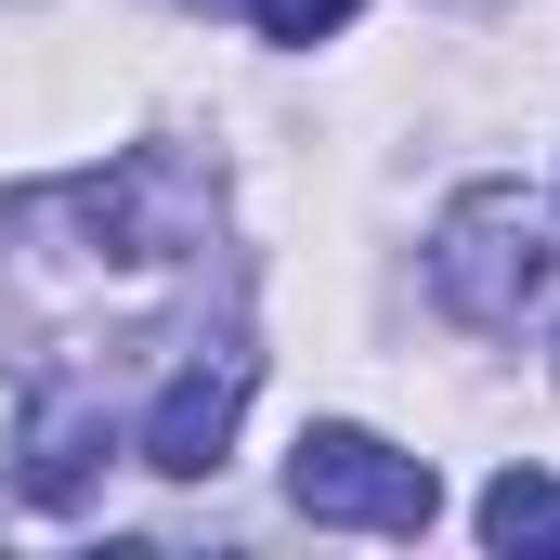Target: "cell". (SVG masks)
<instances>
[{"mask_svg": "<svg viewBox=\"0 0 560 560\" xmlns=\"http://www.w3.org/2000/svg\"><path fill=\"white\" fill-rule=\"evenodd\" d=\"M560 248H548V209L522 196V183H469L443 222H430V287H443V313L456 326H522L535 300H548Z\"/></svg>", "mask_w": 560, "mask_h": 560, "instance_id": "1", "label": "cell"}, {"mask_svg": "<svg viewBox=\"0 0 560 560\" xmlns=\"http://www.w3.org/2000/svg\"><path fill=\"white\" fill-rule=\"evenodd\" d=\"M287 509L300 522H339V535H430L443 522V482H430V456L378 443V430L313 418L287 443Z\"/></svg>", "mask_w": 560, "mask_h": 560, "instance_id": "2", "label": "cell"}, {"mask_svg": "<svg viewBox=\"0 0 560 560\" xmlns=\"http://www.w3.org/2000/svg\"><path fill=\"white\" fill-rule=\"evenodd\" d=\"M248 378H261L248 339H209L196 365H170V392H156V418H143V469H156V482H209L222 443H235V418H248Z\"/></svg>", "mask_w": 560, "mask_h": 560, "instance_id": "3", "label": "cell"}, {"mask_svg": "<svg viewBox=\"0 0 560 560\" xmlns=\"http://www.w3.org/2000/svg\"><path fill=\"white\" fill-rule=\"evenodd\" d=\"M118 469V430H105V392L79 378H39L26 418H13V495L26 509H92V482Z\"/></svg>", "mask_w": 560, "mask_h": 560, "instance_id": "4", "label": "cell"}, {"mask_svg": "<svg viewBox=\"0 0 560 560\" xmlns=\"http://www.w3.org/2000/svg\"><path fill=\"white\" fill-rule=\"evenodd\" d=\"M469 522H482V548H560V482L548 469H495Z\"/></svg>", "mask_w": 560, "mask_h": 560, "instance_id": "5", "label": "cell"}, {"mask_svg": "<svg viewBox=\"0 0 560 560\" xmlns=\"http://www.w3.org/2000/svg\"><path fill=\"white\" fill-rule=\"evenodd\" d=\"M248 13H261V39H339L365 0H248Z\"/></svg>", "mask_w": 560, "mask_h": 560, "instance_id": "6", "label": "cell"}]
</instances>
